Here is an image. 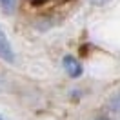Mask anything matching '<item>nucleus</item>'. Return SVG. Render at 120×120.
Returning <instances> with one entry per match:
<instances>
[{"mask_svg":"<svg viewBox=\"0 0 120 120\" xmlns=\"http://www.w3.org/2000/svg\"><path fill=\"white\" fill-rule=\"evenodd\" d=\"M0 58L4 62H9V64L15 62V51H13V47L9 44V40L6 37L4 29H2V26H0Z\"/></svg>","mask_w":120,"mask_h":120,"instance_id":"obj_1","label":"nucleus"},{"mask_svg":"<svg viewBox=\"0 0 120 120\" xmlns=\"http://www.w3.org/2000/svg\"><path fill=\"white\" fill-rule=\"evenodd\" d=\"M62 64H64V69L68 71V75L71 76V78H78V76L82 75V66H80V62H78L75 56H71V55L64 56Z\"/></svg>","mask_w":120,"mask_h":120,"instance_id":"obj_2","label":"nucleus"},{"mask_svg":"<svg viewBox=\"0 0 120 120\" xmlns=\"http://www.w3.org/2000/svg\"><path fill=\"white\" fill-rule=\"evenodd\" d=\"M0 4H2V8H4L6 13H11L16 6V0H0Z\"/></svg>","mask_w":120,"mask_h":120,"instance_id":"obj_3","label":"nucleus"},{"mask_svg":"<svg viewBox=\"0 0 120 120\" xmlns=\"http://www.w3.org/2000/svg\"><path fill=\"white\" fill-rule=\"evenodd\" d=\"M93 4H98V6H102V4H107L109 0H91Z\"/></svg>","mask_w":120,"mask_h":120,"instance_id":"obj_4","label":"nucleus"},{"mask_svg":"<svg viewBox=\"0 0 120 120\" xmlns=\"http://www.w3.org/2000/svg\"><path fill=\"white\" fill-rule=\"evenodd\" d=\"M0 120H6V118H4V116H2V115H0Z\"/></svg>","mask_w":120,"mask_h":120,"instance_id":"obj_5","label":"nucleus"},{"mask_svg":"<svg viewBox=\"0 0 120 120\" xmlns=\"http://www.w3.org/2000/svg\"><path fill=\"white\" fill-rule=\"evenodd\" d=\"M98 120H107V118H98Z\"/></svg>","mask_w":120,"mask_h":120,"instance_id":"obj_6","label":"nucleus"}]
</instances>
